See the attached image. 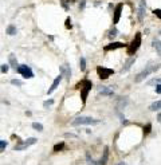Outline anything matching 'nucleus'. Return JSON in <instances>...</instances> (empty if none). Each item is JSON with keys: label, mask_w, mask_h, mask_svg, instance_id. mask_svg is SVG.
I'll return each instance as SVG.
<instances>
[{"label": "nucleus", "mask_w": 161, "mask_h": 165, "mask_svg": "<svg viewBox=\"0 0 161 165\" xmlns=\"http://www.w3.org/2000/svg\"><path fill=\"white\" fill-rule=\"evenodd\" d=\"M91 87H93V83H91V81H89V79H82L81 82H78L75 85V89L77 90H81V98H82V103H86L87 94H89V91L91 90Z\"/></svg>", "instance_id": "f257e3e1"}, {"label": "nucleus", "mask_w": 161, "mask_h": 165, "mask_svg": "<svg viewBox=\"0 0 161 165\" xmlns=\"http://www.w3.org/2000/svg\"><path fill=\"white\" fill-rule=\"evenodd\" d=\"M161 67V64H152V63H149L148 66H145V69L141 71V73H138L136 75V78H134V82H141V81H144L148 75H150L152 73H155V71H157L158 69Z\"/></svg>", "instance_id": "f03ea898"}, {"label": "nucleus", "mask_w": 161, "mask_h": 165, "mask_svg": "<svg viewBox=\"0 0 161 165\" xmlns=\"http://www.w3.org/2000/svg\"><path fill=\"white\" fill-rule=\"evenodd\" d=\"M140 46H141V32H137L134 35V39L132 40V43L128 46V54L133 55L140 48Z\"/></svg>", "instance_id": "7ed1b4c3"}, {"label": "nucleus", "mask_w": 161, "mask_h": 165, "mask_svg": "<svg viewBox=\"0 0 161 165\" xmlns=\"http://www.w3.org/2000/svg\"><path fill=\"white\" fill-rule=\"evenodd\" d=\"M99 121L98 120H94L91 117H77L75 120L71 122L73 126H79V125H94V124H98Z\"/></svg>", "instance_id": "20e7f679"}, {"label": "nucleus", "mask_w": 161, "mask_h": 165, "mask_svg": "<svg viewBox=\"0 0 161 165\" xmlns=\"http://www.w3.org/2000/svg\"><path fill=\"white\" fill-rule=\"evenodd\" d=\"M114 71L111 69H106V67H102V66H98L97 67V74L101 79H107L109 76L113 74Z\"/></svg>", "instance_id": "39448f33"}, {"label": "nucleus", "mask_w": 161, "mask_h": 165, "mask_svg": "<svg viewBox=\"0 0 161 165\" xmlns=\"http://www.w3.org/2000/svg\"><path fill=\"white\" fill-rule=\"evenodd\" d=\"M18 73L22 74L24 78H27V79H30V78H32L34 76V73H32V70L30 69L28 66H26V64H20L19 67H18Z\"/></svg>", "instance_id": "423d86ee"}, {"label": "nucleus", "mask_w": 161, "mask_h": 165, "mask_svg": "<svg viewBox=\"0 0 161 165\" xmlns=\"http://www.w3.org/2000/svg\"><path fill=\"white\" fill-rule=\"evenodd\" d=\"M36 141H38V140H36V138H34V137H31V138H27V140H26L23 144H18V145H15L13 150H24V149H27L30 145H34Z\"/></svg>", "instance_id": "0eeeda50"}, {"label": "nucleus", "mask_w": 161, "mask_h": 165, "mask_svg": "<svg viewBox=\"0 0 161 165\" xmlns=\"http://www.w3.org/2000/svg\"><path fill=\"white\" fill-rule=\"evenodd\" d=\"M63 74H59V75L57 76V78H55V81H54L52 82V85H51V87L50 89H48V91H47V94H51V93L54 91V90H57V87L58 86H59V83H60V81L63 79Z\"/></svg>", "instance_id": "6e6552de"}, {"label": "nucleus", "mask_w": 161, "mask_h": 165, "mask_svg": "<svg viewBox=\"0 0 161 165\" xmlns=\"http://www.w3.org/2000/svg\"><path fill=\"white\" fill-rule=\"evenodd\" d=\"M134 62H136V57L134 58H129V59L126 60V62H125V64H123V67L122 69H121V74H123V73H126V71H129L130 70V67L133 66V64H134Z\"/></svg>", "instance_id": "1a4fd4ad"}, {"label": "nucleus", "mask_w": 161, "mask_h": 165, "mask_svg": "<svg viewBox=\"0 0 161 165\" xmlns=\"http://www.w3.org/2000/svg\"><path fill=\"white\" fill-rule=\"evenodd\" d=\"M123 43H121V42H113V43H110V45L105 46L104 50L105 51H113V50H117V48H122L123 47Z\"/></svg>", "instance_id": "9d476101"}, {"label": "nucleus", "mask_w": 161, "mask_h": 165, "mask_svg": "<svg viewBox=\"0 0 161 165\" xmlns=\"http://www.w3.org/2000/svg\"><path fill=\"white\" fill-rule=\"evenodd\" d=\"M107 159H109V146H105L104 154H102V157L97 161V164H98V165H106Z\"/></svg>", "instance_id": "9b49d317"}, {"label": "nucleus", "mask_w": 161, "mask_h": 165, "mask_svg": "<svg viewBox=\"0 0 161 165\" xmlns=\"http://www.w3.org/2000/svg\"><path fill=\"white\" fill-rule=\"evenodd\" d=\"M121 11H122V4H117V6H116V8H114V18H113V23H114V24H116V23H118V20H120Z\"/></svg>", "instance_id": "f8f14e48"}, {"label": "nucleus", "mask_w": 161, "mask_h": 165, "mask_svg": "<svg viewBox=\"0 0 161 165\" xmlns=\"http://www.w3.org/2000/svg\"><path fill=\"white\" fill-rule=\"evenodd\" d=\"M145 0H141V3H140V7H138V20L142 22L144 20V13H145Z\"/></svg>", "instance_id": "ddd939ff"}, {"label": "nucleus", "mask_w": 161, "mask_h": 165, "mask_svg": "<svg viewBox=\"0 0 161 165\" xmlns=\"http://www.w3.org/2000/svg\"><path fill=\"white\" fill-rule=\"evenodd\" d=\"M60 74L66 75L67 79H70V76H71V70H70V67L67 66V64H63V66H60Z\"/></svg>", "instance_id": "4468645a"}, {"label": "nucleus", "mask_w": 161, "mask_h": 165, "mask_svg": "<svg viewBox=\"0 0 161 165\" xmlns=\"http://www.w3.org/2000/svg\"><path fill=\"white\" fill-rule=\"evenodd\" d=\"M99 94L102 95H109V97H111V95H114V91L113 90H110L109 87H106V86H102V87H99Z\"/></svg>", "instance_id": "2eb2a0df"}, {"label": "nucleus", "mask_w": 161, "mask_h": 165, "mask_svg": "<svg viewBox=\"0 0 161 165\" xmlns=\"http://www.w3.org/2000/svg\"><path fill=\"white\" fill-rule=\"evenodd\" d=\"M10 64L15 69V70H18V67H19V64H18V60H16L15 55L13 54H10Z\"/></svg>", "instance_id": "dca6fc26"}, {"label": "nucleus", "mask_w": 161, "mask_h": 165, "mask_svg": "<svg viewBox=\"0 0 161 165\" xmlns=\"http://www.w3.org/2000/svg\"><path fill=\"white\" fill-rule=\"evenodd\" d=\"M158 109H161V101H156L149 106V110L150 111H156V110H158Z\"/></svg>", "instance_id": "f3484780"}, {"label": "nucleus", "mask_w": 161, "mask_h": 165, "mask_svg": "<svg viewBox=\"0 0 161 165\" xmlns=\"http://www.w3.org/2000/svg\"><path fill=\"white\" fill-rule=\"evenodd\" d=\"M6 32H7V34H8V35H15L16 32H18V30H16V27H15V25L10 24V25H8V27H7Z\"/></svg>", "instance_id": "a211bd4d"}, {"label": "nucleus", "mask_w": 161, "mask_h": 165, "mask_svg": "<svg viewBox=\"0 0 161 165\" xmlns=\"http://www.w3.org/2000/svg\"><path fill=\"white\" fill-rule=\"evenodd\" d=\"M152 45H153V47H155L156 50H157L158 55H161V42L157 40V39H155V40L152 42Z\"/></svg>", "instance_id": "6ab92c4d"}, {"label": "nucleus", "mask_w": 161, "mask_h": 165, "mask_svg": "<svg viewBox=\"0 0 161 165\" xmlns=\"http://www.w3.org/2000/svg\"><path fill=\"white\" fill-rule=\"evenodd\" d=\"M32 127H34L35 130H38V132H43V125L39 124V122H34V124H32Z\"/></svg>", "instance_id": "aec40b11"}, {"label": "nucleus", "mask_w": 161, "mask_h": 165, "mask_svg": "<svg viewBox=\"0 0 161 165\" xmlns=\"http://www.w3.org/2000/svg\"><path fill=\"white\" fill-rule=\"evenodd\" d=\"M117 34H118L117 28H116V27H113V28L110 30V32H109V38H110V39L116 38V36H117Z\"/></svg>", "instance_id": "412c9836"}, {"label": "nucleus", "mask_w": 161, "mask_h": 165, "mask_svg": "<svg viewBox=\"0 0 161 165\" xmlns=\"http://www.w3.org/2000/svg\"><path fill=\"white\" fill-rule=\"evenodd\" d=\"M63 148H65V142H59L54 146V152H59V150H62Z\"/></svg>", "instance_id": "4be33fe9"}, {"label": "nucleus", "mask_w": 161, "mask_h": 165, "mask_svg": "<svg viewBox=\"0 0 161 165\" xmlns=\"http://www.w3.org/2000/svg\"><path fill=\"white\" fill-rule=\"evenodd\" d=\"M79 67H81V70H82V71L86 70V60H85V58H81V59H79Z\"/></svg>", "instance_id": "5701e85b"}, {"label": "nucleus", "mask_w": 161, "mask_h": 165, "mask_svg": "<svg viewBox=\"0 0 161 165\" xmlns=\"http://www.w3.org/2000/svg\"><path fill=\"white\" fill-rule=\"evenodd\" d=\"M86 159H87V162H89V165H98L97 164V161H94V160L90 157V154L89 153H86Z\"/></svg>", "instance_id": "b1692460"}, {"label": "nucleus", "mask_w": 161, "mask_h": 165, "mask_svg": "<svg viewBox=\"0 0 161 165\" xmlns=\"http://www.w3.org/2000/svg\"><path fill=\"white\" fill-rule=\"evenodd\" d=\"M152 130V124H146L145 126H144V134H149Z\"/></svg>", "instance_id": "393cba45"}, {"label": "nucleus", "mask_w": 161, "mask_h": 165, "mask_svg": "<svg viewBox=\"0 0 161 165\" xmlns=\"http://www.w3.org/2000/svg\"><path fill=\"white\" fill-rule=\"evenodd\" d=\"M161 85V78H155V79H152L148 82V85Z\"/></svg>", "instance_id": "a878e982"}, {"label": "nucleus", "mask_w": 161, "mask_h": 165, "mask_svg": "<svg viewBox=\"0 0 161 165\" xmlns=\"http://www.w3.org/2000/svg\"><path fill=\"white\" fill-rule=\"evenodd\" d=\"M6 146H7V141L6 140H0V150H1V152H4Z\"/></svg>", "instance_id": "bb28decb"}, {"label": "nucleus", "mask_w": 161, "mask_h": 165, "mask_svg": "<svg viewBox=\"0 0 161 165\" xmlns=\"http://www.w3.org/2000/svg\"><path fill=\"white\" fill-rule=\"evenodd\" d=\"M10 70V64H6V63H3L1 64V73H7V71Z\"/></svg>", "instance_id": "cd10ccee"}, {"label": "nucleus", "mask_w": 161, "mask_h": 165, "mask_svg": "<svg viewBox=\"0 0 161 165\" xmlns=\"http://www.w3.org/2000/svg\"><path fill=\"white\" fill-rule=\"evenodd\" d=\"M126 103H128L126 97H122V99L120 101V105H118V108H121V106H126Z\"/></svg>", "instance_id": "c85d7f7f"}, {"label": "nucleus", "mask_w": 161, "mask_h": 165, "mask_svg": "<svg viewBox=\"0 0 161 165\" xmlns=\"http://www.w3.org/2000/svg\"><path fill=\"white\" fill-rule=\"evenodd\" d=\"M153 13L157 16L158 19H161V10H160V8H156V10H153Z\"/></svg>", "instance_id": "c756f323"}, {"label": "nucleus", "mask_w": 161, "mask_h": 165, "mask_svg": "<svg viewBox=\"0 0 161 165\" xmlns=\"http://www.w3.org/2000/svg\"><path fill=\"white\" fill-rule=\"evenodd\" d=\"M54 103V101L52 99H48V101H44V103H43V106L44 108H48V106H51Z\"/></svg>", "instance_id": "7c9ffc66"}, {"label": "nucleus", "mask_w": 161, "mask_h": 165, "mask_svg": "<svg viewBox=\"0 0 161 165\" xmlns=\"http://www.w3.org/2000/svg\"><path fill=\"white\" fill-rule=\"evenodd\" d=\"M65 25H66V28H67V30L73 27V25H71V19H70V18H67V19H66V24H65Z\"/></svg>", "instance_id": "2f4dec72"}, {"label": "nucleus", "mask_w": 161, "mask_h": 165, "mask_svg": "<svg viewBox=\"0 0 161 165\" xmlns=\"http://www.w3.org/2000/svg\"><path fill=\"white\" fill-rule=\"evenodd\" d=\"M11 83H12V85H16V86H22L23 85L22 81H18V79H12L11 81Z\"/></svg>", "instance_id": "473e14b6"}, {"label": "nucleus", "mask_w": 161, "mask_h": 165, "mask_svg": "<svg viewBox=\"0 0 161 165\" xmlns=\"http://www.w3.org/2000/svg\"><path fill=\"white\" fill-rule=\"evenodd\" d=\"M85 6H86V1H85V0H81V4H79V10H83V8H85Z\"/></svg>", "instance_id": "72a5a7b5"}, {"label": "nucleus", "mask_w": 161, "mask_h": 165, "mask_svg": "<svg viewBox=\"0 0 161 165\" xmlns=\"http://www.w3.org/2000/svg\"><path fill=\"white\" fill-rule=\"evenodd\" d=\"M156 93L161 94V85H156Z\"/></svg>", "instance_id": "f704fd0d"}, {"label": "nucleus", "mask_w": 161, "mask_h": 165, "mask_svg": "<svg viewBox=\"0 0 161 165\" xmlns=\"http://www.w3.org/2000/svg\"><path fill=\"white\" fill-rule=\"evenodd\" d=\"M65 137H71V138H75V134H71V133H66V134H65Z\"/></svg>", "instance_id": "c9c22d12"}, {"label": "nucleus", "mask_w": 161, "mask_h": 165, "mask_svg": "<svg viewBox=\"0 0 161 165\" xmlns=\"http://www.w3.org/2000/svg\"><path fill=\"white\" fill-rule=\"evenodd\" d=\"M65 1H66V3H75L77 0H65Z\"/></svg>", "instance_id": "e433bc0d"}, {"label": "nucleus", "mask_w": 161, "mask_h": 165, "mask_svg": "<svg viewBox=\"0 0 161 165\" xmlns=\"http://www.w3.org/2000/svg\"><path fill=\"white\" fill-rule=\"evenodd\" d=\"M157 120H158V122H161V113L157 115Z\"/></svg>", "instance_id": "4c0bfd02"}, {"label": "nucleus", "mask_w": 161, "mask_h": 165, "mask_svg": "<svg viewBox=\"0 0 161 165\" xmlns=\"http://www.w3.org/2000/svg\"><path fill=\"white\" fill-rule=\"evenodd\" d=\"M117 165H126V162H118Z\"/></svg>", "instance_id": "58836bf2"}, {"label": "nucleus", "mask_w": 161, "mask_h": 165, "mask_svg": "<svg viewBox=\"0 0 161 165\" xmlns=\"http://www.w3.org/2000/svg\"><path fill=\"white\" fill-rule=\"evenodd\" d=\"M160 35H161V31H160Z\"/></svg>", "instance_id": "ea45409f"}]
</instances>
